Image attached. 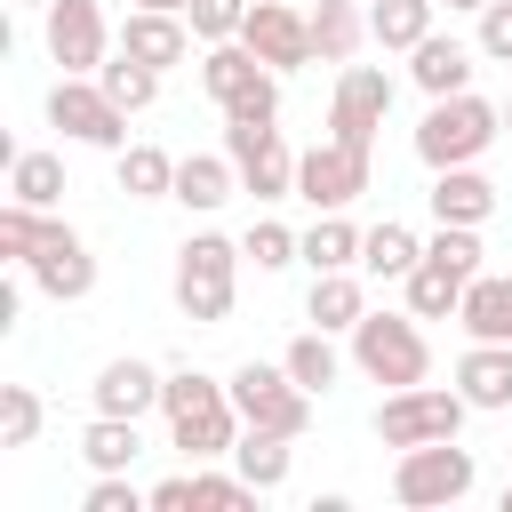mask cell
<instances>
[{
	"label": "cell",
	"instance_id": "6da1fadb",
	"mask_svg": "<svg viewBox=\"0 0 512 512\" xmlns=\"http://www.w3.org/2000/svg\"><path fill=\"white\" fill-rule=\"evenodd\" d=\"M160 416H168V440L192 456V464H216L232 456V440L248 432L240 408H232V384H216L208 368H176L168 392H160Z\"/></svg>",
	"mask_w": 512,
	"mask_h": 512
},
{
	"label": "cell",
	"instance_id": "7a4b0ae2",
	"mask_svg": "<svg viewBox=\"0 0 512 512\" xmlns=\"http://www.w3.org/2000/svg\"><path fill=\"white\" fill-rule=\"evenodd\" d=\"M504 136V104H488V96H432V112L416 120V160L424 168H464V160H480L488 144Z\"/></svg>",
	"mask_w": 512,
	"mask_h": 512
},
{
	"label": "cell",
	"instance_id": "3957f363",
	"mask_svg": "<svg viewBox=\"0 0 512 512\" xmlns=\"http://www.w3.org/2000/svg\"><path fill=\"white\" fill-rule=\"evenodd\" d=\"M240 240H224V232H192L184 248H176V312L192 320V328H216L224 312H232V288H240Z\"/></svg>",
	"mask_w": 512,
	"mask_h": 512
},
{
	"label": "cell",
	"instance_id": "277c9868",
	"mask_svg": "<svg viewBox=\"0 0 512 512\" xmlns=\"http://www.w3.org/2000/svg\"><path fill=\"white\" fill-rule=\"evenodd\" d=\"M352 368L368 376V384H424L432 376V344H424V328H416V312H360V328H352Z\"/></svg>",
	"mask_w": 512,
	"mask_h": 512
},
{
	"label": "cell",
	"instance_id": "5b68a950",
	"mask_svg": "<svg viewBox=\"0 0 512 512\" xmlns=\"http://www.w3.org/2000/svg\"><path fill=\"white\" fill-rule=\"evenodd\" d=\"M472 480H480V464H472V448H456V440H416V448H400V464H392V496H400L408 512L464 504Z\"/></svg>",
	"mask_w": 512,
	"mask_h": 512
},
{
	"label": "cell",
	"instance_id": "8992f818",
	"mask_svg": "<svg viewBox=\"0 0 512 512\" xmlns=\"http://www.w3.org/2000/svg\"><path fill=\"white\" fill-rule=\"evenodd\" d=\"M224 384H232V408H240V424L304 440V424H312V392H304V384H296L280 360H240Z\"/></svg>",
	"mask_w": 512,
	"mask_h": 512
},
{
	"label": "cell",
	"instance_id": "52a82bcc",
	"mask_svg": "<svg viewBox=\"0 0 512 512\" xmlns=\"http://www.w3.org/2000/svg\"><path fill=\"white\" fill-rule=\"evenodd\" d=\"M464 416H472V400L448 384H400V392H384V408H376V440L384 448H416V440H456L464 432Z\"/></svg>",
	"mask_w": 512,
	"mask_h": 512
},
{
	"label": "cell",
	"instance_id": "ba28073f",
	"mask_svg": "<svg viewBox=\"0 0 512 512\" xmlns=\"http://www.w3.org/2000/svg\"><path fill=\"white\" fill-rule=\"evenodd\" d=\"M48 128H64L72 144H96V152H120V144H128V112L104 96L96 72H64V80L48 88Z\"/></svg>",
	"mask_w": 512,
	"mask_h": 512
},
{
	"label": "cell",
	"instance_id": "9c48e42d",
	"mask_svg": "<svg viewBox=\"0 0 512 512\" xmlns=\"http://www.w3.org/2000/svg\"><path fill=\"white\" fill-rule=\"evenodd\" d=\"M224 152H232L248 200H288L296 192V160L304 152H288V136L272 120H224Z\"/></svg>",
	"mask_w": 512,
	"mask_h": 512
},
{
	"label": "cell",
	"instance_id": "30bf717a",
	"mask_svg": "<svg viewBox=\"0 0 512 512\" xmlns=\"http://www.w3.org/2000/svg\"><path fill=\"white\" fill-rule=\"evenodd\" d=\"M384 112H392V72L384 64H344L336 72V96H328V136L352 144V152H376Z\"/></svg>",
	"mask_w": 512,
	"mask_h": 512
},
{
	"label": "cell",
	"instance_id": "8fae6325",
	"mask_svg": "<svg viewBox=\"0 0 512 512\" xmlns=\"http://www.w3.org/2000/svg\"><path fill=\"white\" fill-rule=\"evenodd\" d=\"M24 280H32L40 296H56V304H80V296L96 288V256H88V240H80L64 216H48V232H40V248H32V264H24Z\"/></svg>",
	"mask_w": 512,
	"mask_h": 512
},
{
	"label": "cell",
	"instance_id": "7c38bea8",
	"mask_svg": "<svg viewBox=\"0 0 512 512\" xmlns=\"http://www.w3.org/2000/svg\"><path fill=\"white\" fill-rule=\"evenodd\" d=\"M368 192V152H352V144H312L304 160H296V200H312V216H328V208H352Z\"/></svg>",
	"mask_w": 512,
	"mask_h": 512
},
{
	"label": "cell",
	"instance_id": "4fadbf2b",
	"mask_svg": "<svg viewBox=\"0 0 512 512\" xmlns=\"http://www.w3.org/2000/svg\"><path fill=\"white\" fill-rule=\"evenodd\" d=\"M240 40H248L272 72H304V64H312V16H304V8H288V0H248Z\"/></svg>",
	"mask_w": 512,
	"mask_h": 512
},
{
	"label": "cell",
	"instance_id": "5bb4252c",
	"mask_svg": "<svg viewBox=\"0 0 512 512\" xmlns=\"http://www.w3.org/2000/svg\"><path fill=\"white\" fill-rule=\"evenodd\" d=\"M40 40H48V56H56L64 72H96V64H104V48H112V32H104V8H96V0H48Z\"/></svg>",
	"mask_w": 512,
	"mask_h": 512
},
{
	"label": "cell",
	"instance_id": "9a60e30c",
	"mask_svg": "<svg viewBox=\"0 0 512 512\" xmlns=\"http://www.w3.org/2000/svg\"><path fill=\"white\" fill-rule=\"evenodd\" d=\"M192 16H176V8H128V24H120V48L136 56V64H152V72H168V64H184L192 56Z\"/></svg>",
	"mask_w": 512,
	"mask_h": 512
},
{
	"label": "cell",
	"instance_id": "2e32d148",
	"mask_svg": "<svg viewBox=\"0 0 512 512\" xmlns=\"http://www.w3.org/2000/svg\"><path fill=\"white\" fill-rule=\"evenodd\" d=\"M88 392H96V408H104V416H136V424H144V416L160 408V392H168V376H160L152 360H136V352H120V360H104V368H96V384H88Z\"/></svg>",
	"mask_w": 512,
	"mask_h": 512
},
{
	"label": "cell",
	"instance_id": "e0dca14e",
	"mask_svg": "<svg viewBox=\"0 0 512 512\" xmlns=\"http://www.w3.org/2000/svg\"><path fill=\"white\" fill-rule=\"evenodd\" d=\"M472 56H480V48H464V40H448V32H424V40L408 48V80H416L424 96H464V88H472Z\"/></svg>",
	"mask_w": 512,
	"mask_h": 512
},
{
	"label": "cell",
	"instance_id": "ac0fdd59",
	"mask_svg": "<svg viewBox=\"0 0 512 512\" xmlns=\"http://www.w3.org/2000/svg\"><path fill=\"white\" fill-rule=\"evenodd\" d=\"M432 224H488L496 216V184L464 160V168H432Z\"/></svg>",
	"mask_w": 512,
	"mask_h": 512
},
{
	"label": "cell",
	"instance_id": "d6986e66",
	"mask_svg": "<svg viewBox=\"0 0 512 512\" xmlns=\"http://www.w3.org/2000/svg\"><path fill=\"white\" fill-rule=\"evenodd\" d=\"M456 392H464L480 416H504V408H512V344H464Z\"/></svg>",
	"mask_w": 512,
	"mask_h": 512
},
{
	"label": "cell",
	"instance_id": "ffe728a7",
	"mask_svg": "<svg viewBox=\"0 0 512 512\" xmlns=\"http://www.w3.org/2000/svg\"><path fill=\"white\" fill-rule=\"evenodd\" d=\"M232 472H240L256 496H280V488H288V472H296V440H288V432H256V424H248V432L232 440Z\"/></svg>",
	"mask_w": 512,
	"mask_h": 512
},
{
	"label": "cell",
	"instance_id": "44dd1931",
	"mask_svg": "<svg viewBox=\"0 0 512 512\" xmlns=\"http://www.w3.org/2000/svg\"><path fill=\"white\" fill-rule=\"evenodd\" d=\"M456 328H464L472 344H512V280H504V272H480V280H464Z\"/></svg>",
	"mask_w": 512,
	"mask_h": 512
},
{
	"label": "cell",
	"instance_id": "7402d4cb",
	"mask_svg": "<svg viewBox=\"0 0 512 512\" xmlns=\"http://www.w3.org/2000/svg\"><path fill=\"white\" fill-rule=\"evenodd\" d=\"M232 192H240V168H232V152H184V160H176V200H184L192 216L224 208Z\"/></svg>",
	"mask_w": 512,
	"mask_h": 512
},
{
	"label": "cell",
	"instance_id": "603a6c76",
	"mask_svg": "<svg viewBox=\"0 0 512 512\" xmlns=\"http://www.w3.org/2000/svg\"><path fill=\"white\" fill-rule=\"evenodd\" d=\"M360 312H368L360 272H312V296H304V320H312V328H328V336L344 328V336H352V328H360Z\"/></svg>",
	"mask_w": 512,
	"mask_h": 512
},
{
	"label": "cell",
	"instance_id": "cb8c5ba5",
	"mask_svg": "<svg viewBox=\"0 0 512 512\" xmlns=\"http://www.w3.org/2000/svg\"><path fill=\"white\" fill-rule=\"evenodd\" d=\"M360 40H368L360 0H312V56H320V64H352Z\"/></svg>",
	"mask_w": 512,
	"mask_h": 512
},
{
	"label": "cell",
	"instance_id": "d4e9b609",
	"mask_svg": "<svg viewBox=\"0 0 512 512\" xmlns=\"http://www.w3.org/2000/svg\"><path fill=\"white\" fill-rule=\"evenodd\" d=\"M416 264H424V240H416L408 224H392V216H384V224H368V232H360V272H368V280H408Z\"/></svg>",
	"mask_w": 512,
	"mask_h": 512
},
{
	"label": "cell",
	"instance_id": "484cf974",
	"mask_svg": "<svg viewBox=\"0 0 512 512\" xmlns=\"http://www.w3.org/2000/svg\"><path fill=\"white\" fill-rule=\"evenodd\" d=\"M256 72H264V56H256L248 40H208V56H200V88H208V104H216V112H224Z\"/></svg>",
	"mask_w": 512,
	"mask_h": 512
},
{
	"label": "cell",
	"instance_id": "4316f807",
	"mask_svg": "<svg viewBox=\"0 0 512 512\" xmlns=\"http://www.w3.org/2000/svg\"><path fill=\"white\" fill-rule=\"evenodd\" d=\"M80 456H88V472H128L136 456H144V432H136V416H88V432H80Z\"/></svg>",
	"mask_w": 512,
	"mask_h": 512
},
{
	"label": "cell",
	"instance_id": "83f0119b",
	"mask_svg": "<svg viewBox=\"0 0 512 512\" xmlns=\"http://www.w3.org/2000/svg\"><path fill=\"white\" fill-rule=\"evenodd\" d=\"M8 200H24V208H64V160L56 152H16L8 160Z\"/></svg>",
	"mask_w": 512,
	"mask_h": 512
},
{
	"label": "cell",
	"instance_id": "f1b7e54d",
	"mask_svg": "<svg viewBox=\"0 0 512 512\" xmlns=\"http://www.w3.org/2000/svg\"><path fill=\"white\" fill-rule=\"evenodd\" d=\"M280 368H288V376H296V384H304L312 400H328V392H336V376H344V360H336L328 328H304V336H296V344L280 352Z\"/></svg>",
	"mask_w": 512,
	"mask_h": 512
},
{
	"label": "cell",
	"instance_id": "f546056e",
	"mask_svg": "<svg viewBox=\"0 0 512 512\" xmlns=\"http://www.w3.org/2000/svg\"><path fill=\"white\" fill-rule=\"evenodd\" d=\"M120 192L128 200H176V160L160 144H120Z\"/></svg>",
	"mask_w": 512,
	"mask_h": 512
},
{
	"label": "cell",
	"instance_id": "4dcf8cb0",
	"mask_svg": "<svg viewBox=\"0 0 512 512\" xmlns=\"http://www.w3.org/2000/svg\"><path fill=\"white\" fill-rule=\"evenodd\" d=\"M304 264L312 272H360V224H344V208H328L304 232Z\"/></svg>",
	"mask_w": 512,
	"mask_h": 512
},
{
	"label": "cell",
	"instance_id": "1f68e13d",
	"mask_svg": "<svg viewBox=\"0 0 512 512\" xmlns=\"http://www.w3.org/2000/svg\"><path fill=\"white\" fill-rule=\"evenodd\" d=\"M424 32H432V0H368V40L376 48H400L408 56Z\"/></svg>",
	"mask_w": 512,
	"mask_h": 512
},
{
	"label": "cell",
	"instance_id": "d6a6232c",
	"mask_svg": "<svg viewBox=\"0 0 512 512\" xmlns=\"http://www.w3.org/2000/svg\"><path fill=\"white\" fill-rule=\"evenodd\" d=\"M400 288H408V312H416V320H448V312L464 304V280H456L448 264H432V256H424Z\"/></svg>",
	"mask_w": 512,
	"mask_h": 512
},
{
	"label": "cell",
	"instance_id": "836d02e7",
	"mask_svg": "<svg viewBox=\"0 0 512 512\" xmlns=\"http://www.w3.org/2000/svg\"><path fill=\"white\" fill-rule=\"evenodd\" d=\"M96 80H104V96H112L120 112H144V104L160 96V72H152V64H136L128 48H120V56H104V64H96Z\"/></svg>",
	"mask_w": 512,
	"mask_h": 512
},
{
	"label": "cell",
	"instance_id": "e575fe53",
	"mask_svg": "<svg viewBox=\"0 0 512 512\" xmlns=\"http://www.w3.org/2000/svg\"><path fill=\"white\" fill-rule=\"evenodd\" d=\"M240 256H248L256 272H288V264H304V232H288V224L256 216V224H248V240H240Z\"/></svg>",
	"mask_w": 512,
	"mask_h": 512
},
{
	"label": "cell",
	"instance_id": "d590c367",
	"mask_svg": "<svg viewBox=\"0 0 512 512\" xmlns=\"http://www.w3.org/2000/svg\"><path fill=\"white\" fill-rule=\"evenodd\" d=\"M424 256L448 264L456 280H480V256H488V248H480V224H440V232L424 240Z\"/></svg>",
	"mask_w": 512,
	"mask_h": 512
},
{
	"label": "cell",
	"instance_id": "8d00e7d4",
	"mask_svg": "<svg viewBox=\"0 0 512 512\" xmlns=\"http://www.w3.org/2000/svg\"><path fill=\"white\" fill-rule=\"evenodd\" d=\"M40 232H48V208H24V200H8V208H0V264H32Z\"/></svg>",
	"mask_w": 512,
	"mask_h": 512
},
{
	"label": "cell",
	"instance_id": "74e56055",
	"mask_svg": "<svg viewBox=\"0 0 512 512\" xmlns=\"http://www.w3.org/2000/svg\"><path fill=\"white\" fill-rule=\"evenodd\" d=\"M32 440H40V392L0 384V448H32Z\"/></svg>",
	"mask_w": 512,
	"mask_h": 512
},
{
	"label": "cell",
	"instance_id": "f35d334b",
	"mask_svg": "<svg viewBox=\"0 0 512 512\" xmlns=\"http://www.w3.org/2000/svg\"><path fill=\"white\" fill-rule=\"evenodd\" d=\"M240 504H256L240 472H192V512H240Z\"/></svg>",
	"mask_w": 512,
	"mask_h": 512
},
{
	"label": "cell",
	"instance_id": "ab89813d",
	"mask_svg": "<svg viewBox=\"0 0 512 512\" xmlns=\"http://www.w3.org/2000/svg\"><path fill=\"white\" fill-rule=\"evenodd\" d=\"M144 504H152V488H136L128 472H96L80 496V512H144Z\"/></svg>",
	"mask_w": 512,
	"mask_h": 512
},
{
	"label": "cell",
	"instance_id": "60d3db41",
	"mask_svg": "<svg viewBox=\"0 0 512 512\" xmlns=\"http://www.w3.org/2000/svg\"><path fill=\"white\" fill-rule=\"evenodd\" d=\"M224 120H280V72L264 64V72H256V80L224 104Z\"/></svg>",
	"mask_w": 512,
	"mask_h": 512
},
{
	"label": "cell",
	"instance_id": "b9f144b4",
	"mask_svg": "<svg viewBox=\"0 0 512 512\" xmlns=\"http://www.w3.org/2000/svg\"><path fill=\"white\" fill-rule=\"evenodd\" d=\"M184 16H192V32H200V40H240V24H248V0H192Z\"/></svg>",
	"mask_w": 512,
	"mask_h": 512
},
{
	"label": "cell",
	"instance_id": "7bdbcfd3",
	"mask_svg": "<svg viewBox=\"0 0 512 512\" xmlns=\"http://www.w3.org/2000/svg\"><path fill=\"white\" fill-rule=\"evenodd\" d=\"M488 64H512V0H488L480 8V40H472Z\"/></svg>",
	"mask_w": 512,
	"mask_h": 512
},
{
	"label": "cell",
	"instance_id": "ee69618b",
	"mask_svg": "<svg viewBox=\"0 0 512 512\" xmlns=\"http://www.w3.org/2000/svg\"><path fill=\"white\" fill-rule=\"evenodd\" d=\"M184 504H192V472H176V480L152 488V512H184Z\"/></svg>",
	"mask_w": 512,
	"mask_h": 512
},
{
	"label": "cell",
	"instance_id": "f6af8a7d",
	"mask_svg": "<svg viewBox=\"0 0 512 512\" xmlns=\"http://www.w3.org/2000/svg\"><path fill=\"white\" fill-rule=\"evenodd\" d=\"M136 8H176V16H184V8H192V0H136Z\"/></svg>",
	"mask_w": 512,
	"mask_h": 512
},
{
	"label": "cell",
	"instance_id": "bcb514c9",
	"mask_svg": "<svg viewBox=\"0 0 512 512\" xmlns=\"http://www.w3.org/2000/svg\"><path fill=\"white\" fill-rule=\"evenodd\" d=\"M448 8H464V16H480V8H488V0H448Z\"/></svg>",
	"mask_w": 512,
	"mask_h": 512
},
{
	"label": "cell",
	"instance_id": "7dc6e473",
	"mask_svg": "<svg viewBox=\"0 0 512 512\" xmlns=\"http://www.w3.org/2000/svg\"><path fill=\"white\" fill-rule=\"evenodd\" d=\"M504 512H512V480H504Z\"/></svg>",
	"mask_w": 512,
	"mask_h": 512
},
{
	"label": "cell",
	"instance_id": "c3c4849f",
	"mask_svg": "<svg viewBox=\"0 0 512 512\" xmlns=\"http://www.w3.org/2000/svg\"><path fill=\"white\" fill-rule=\"evenodd\" d=\"M16 8H48V0H16Z\"/></svg>",
	"mask_w": 512,
	"mask_h": 512
},
{
	"label": "cell",
	"instance_id": "681fc988",
	"mask_svg": "<svg viewBox=\"0 0 512 512\" xmlns=\"http://www.w3.org/2000/svg\"><path fill=\"white\" fill-rule=\"evenodd\" d=\"M504 136H512V104H504Z\"/></svg>",
	"mask_w": 512,
	"mask_h": 512
}]
</instances>
